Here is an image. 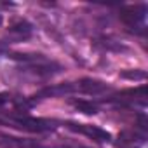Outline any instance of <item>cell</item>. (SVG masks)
Returning a JSON list of instances; mask_svg holds the SVG:
<instances>
[{
  "mask_svg": "<svg viewBox=\"0 0 148 148\" xmlns=\"http://www.w3.org/2000/svg\"><path fill=\"white\" fill-rule=\"evenodd\" d=\"M71 103H73V106H75V108H79L80 112H84V113H87V115H91V113H96V112H98L96 105H94V103H91V101H86V99H73Z\"/></svg>",
  "mask_w": 148,
  "mask_h": 148,
  "instance_id": "obj_7",
  "label": "cell"
},
{
  "mask_svg": "<svg viewBox=\"0 0 148 148\" xmlns=\"http://www.w3.org/2000/svg\"><path fill=\"white\" fill-rule=\"evenodd\" d=\"M9 125L28 131V132H49L56 129V122L54 120H47V119H37V117H30V115H21V113H11L5 120Z\"/></svg>",
  "mask_w": 148,
  "mask_h": 148,
  "instance_id": "obj_1",
  "label": "cell"
},
{
  "mask_svg": "<svg viewBox=\"0 0 148 148\" xmlns=\"http://www.w3.org/2000/svg\"><path fill=\"white\" fill-rule=\"evenodd\" d=\"M64 127H68L70 131L77 132V134H84L94 141H110V132H106L105 129L98 127V125H89V124H77V122H64Z\"/></svg>",
  "mask_w": 148,
  "mask_h": 148,
  "instance_id": "obj_3",
  "label": "cell"
},
{
  "mask_svg": "<svg viewBox=\"0 0 148 148\" xmlns=\"http://www.w3.org/2000/svg\"><path fill=\"white\" fill-rule=\"evenodd\" d=\"M0 23H2V16H0Z\"/></svg>",
  "mask_w": 148,
  "mask_h": 148,
  "instance_id": "obj_9",
  "label": "cell"
},
{
  "mask_svg": "<svg viewBox=\"0 0 148 148\" xmlns=\"http://www.w3.org/2000/svg\"><path fill=\"white\" fill-rule=\"evenodd\" d=\"M2 148H47L37 139L32 138H18V136H0Z\"/></svg>",
  "mask_w": 148,
  "mask_h": 148,
  "instance_id": "obj_4",
  "label": "cell"
},
{
  "mask_svg": "<svg viewBox=\"0 0 148 148\" xmlns=\"http://www.w3.org/2000/svg\"><path fill=\"white\" fill-rule=\"evenodd\" d=\"M9 33H11V35H14L18 40L26 38V37H30V33H32V25H30V23H26V21H19V23H16L14 26H11Z\"/></svg>",
  "mask_w": 148,
  "mask_h": 148,
  "instance_id": "obj_6",
  "label": "cell"
},
{
  "mask_svg": "<svg viewBox=\"0 0 148 148\" xmlns=\"http://www.w3.org/2000/svg\"><path fill=\"white\" fill-rule=\"evenodd\" d=\"M119 18L131 30H143L146 19V5H127L120 9Z\"/></svg>",
  "mask_w": 148,
  "mask_h": 148,
  "instance_id": "obj_2",
  "label": "cell"
},
{
  "mask_svg": "<svg viewBox=\"0 0 148 148\" xmlns=\"http://www.w3.org/2000/svg\"><path fill=\"white\" fill-rule=\"evenodd\" d=\"M122 77H127V79H145L146 73L143 70H139V71H125V73H122Z\"/></svg>",
  "mask_w": 148,
  "mask_h": 148,
  "instance_id": "obj_8",
  "label": "cell"
},
{
  "mask_svg": "<svg viewBox=\"0 0 148 148\" xmlns=\"http://www.w3.org/2000/svg\"><path fill=\"white\" fill-rule=\"evenodd\" d=\"M75 89L80 94H101L108 89V86L96 79H80L75 82Z\"/></svg>",
  "mask_w": 148,
  "mask_h": 148,
  "instance_id": "obj_5",
  "label": "cell"
}]
</instances>
